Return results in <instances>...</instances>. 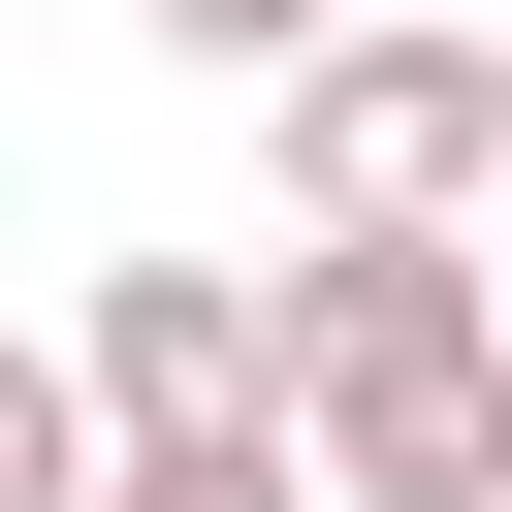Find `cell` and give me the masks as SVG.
Instances as JSON below:
<instances>
[{
    "instance_id": "cell-1",
    "label": "cell",
    "mask_w": 512,
    "mask_h": 512,
    "mask_svg": "<svg viewBox=\"0 0 512 512\" xmlns=\"http://www.w3.org/2000/svg\"><path fill=\"white\" fill-rule=\"evenodd\" d=\"M256 416H288L320 512H512V320H480V224L256 256Z\"/></svg>"
},
{
    "instance_id": "cell-2",
    "label": "cell",
    "mask_w": 512,
    "mask_h": 512,
    "mask_svg": "<svg viewBox=\"0 0 512 512\" xmlns=\"http://www.w3.org/2000/svg\"><path fill=\"white\" fill-rule=\"evenodd\" d=\"M256 96H288V224H320V256H384V224H512V32L352 0V32L256 64Z\"/></svg>"
},
{
    "instance_id": "cell-3",
    "label": "cell",
    "mask_w": 512,
    "mask_h": 512,
    "mask_svg": "<svg viewBox=\"0 0 512 512\" xmlns=\"http://www.w3.org/2000/svg\"><path fill=\"white\" fill-rule=\"evenodd\" d=\"M64 416H96V448H256V256H96Z\"/></svg>"
},
{
    "instance_id": "cell-4",
    "label": "cell",
    "mask_w": 512,
    "mask_h": 512,
    "mask_svg": "<svg viewBox=\"0 0 512 512\" xmlns=\"http://www.w3.org/2000/svg\"><path fill=\"white\" fill-rule=\"evenodd\" d=\"M96 512H320V480H288V416H256V448H96Z\"/></svg>"
},
{
    "instance_id": "cell-5",
    "label": "cell",
    "mask_w": 512,
    "mask_h": 512,
    "mask_svg": "<svg viewBox=\"0 0 512 512\" xmlns=\"http://www.w3.org/2000/svg\"><path fill=\"white\" fill-rule=\"evenodd\" d=\"M0 512H96V416H64V352L0 320Z\"/></svg>"
},
{
    "instance_id": "cell-6",
    "label": "cell",
    "mask_w": 512,
    "mask_h": 512,
    "mask_svg": "<svg viewBox=\"0 0 512 512\" xmlns=\"http://www.w3.org/2000/svg\"><path fill=\"white\" fill-rule=\"evenodd\" d=\"M160 32H192V64H320L352 0H160Z\"/></svg>"
}]
</instances>
